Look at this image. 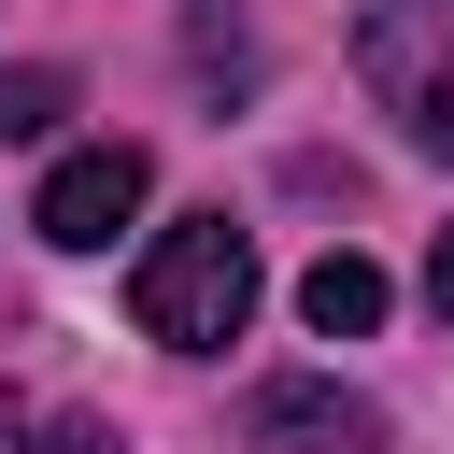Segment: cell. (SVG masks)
I'll return each mask as SVG.
<instances>
[{
	"mask_svg": "<svg viewBox=\"0 0 454 454\" xmlns=\"http://www.w3.org/2000/svg\"><path fill=\"white\" fill-rule=\"evenodd\" d=\"M426 298H440V326H454V227L426 241Z\"/></svg>",
	"mask_w": 454,
	"mask_h": 454,
	"instance_id": "cell-8",
	"label": "cell"
},
{
	"mask_svg": "<svg viewBox=\"0 0 454 454\" xmlns=\"http://www.w3.org/2000/svg\"><path fill=\"white\" fill-rule=\"evenodd\" d=\"M383 298H397V284H383V270H369L355 241L298 270V312H312V340H369V326H383Z\"/></svg>",
	"mask_w": 454,
	"mask_h": 454,
	"instance_id": "cell-5",
	"label": "cell"
},
{
	"mask_svg": "<svg viewBox=\"0 0 454 454\" xmlns=\"http://www.w3.org/2000/svg\"><path fill=\"white\" fill-rule=\"evenodd\" d=\"M142 199H156V156H142V142H85V156L43 170V213H28V227H43L57 255H99Z\"/></svg>",
	"mask_w": 454,
	"mask_h": 454,
	"instance_id": "cell-3",
	"label": "cell"
},
{
	"mask_svg": "<svg viewBox=\"0 0 454 454\" xmlns=\"http://www.w3.org/2000/svg\"><path fill=\"white\" fill-rule=\"evenodd\" d=\"M43 454H128L114 426H43Z\"/></svg>",
	"mask_w": 454,
	"mask_h": 454,
	"instance_id": "cell-7",
	"label": "cell"
},
{
	"mask_svg": "<svg viewBox=\"0 0 454 454\" xmlns=\"http://www.w3.org/2000/svg\"><path fill=\"white\" fill-rule=\"evenodd\" d=\"M57 114H71V85H57V71H0V142H43Z\"/></svg>",
	"mask_w": 454,
	"mask_h": 454,
	"instance_id": "cell-6",
	"label": "cell"
},
{
	"mask_svg": "<svg viewBox=\"0 0 454 454\" xmlns=\"http://www.w3.org/2000/svg\"><path fill=\"white\" fill-rule=\"evenodd\" d=\"M255 440H298V454H383V411L340 397V383H270V397H255Z\"/></svg>",
	"mask_w": 454,
	"mask_h": 454,
	"instance_id": "cell-4",
	"label": "cell"
},
{
	"mask_svg": "<svg viewBox=\"0 0 454 454\" xmlns=\"http://www.w3.org/2000/svg\"><path fill=\"white\" fill-rule=\"evenodd\" d=\"M355 71L426 156H454V0H355Z\"/></svg>",
	"mask_w": 454,
	"mask_h": 454,
	"instance_id": "cell-2",
	"label": "cell"
},
{
	"mask_svg": "<svg viewBox=\"0 0 454 454\" xmlns=\"http://www.w3.org/2000/svg\"><path fill=\"white\" fill-rule=\"evenodd\" d=\"M128 312H142V340H170V355H227L241 312H255V241H241L227 213L156 227L142 270H128Z\"/></svg>",
	"mask_w": 454,
	"mask_h": 454,
	"instance_id": "cell-1",
	"label": "cell"
}]
</instances>
